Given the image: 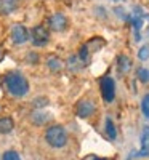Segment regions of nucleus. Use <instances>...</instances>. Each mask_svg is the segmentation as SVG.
Wrapping results in <instances>:
<instances>
[{
  "label": "nucleus",
  "mask_w": 149,
  "mask_h": 160,
  "mask_svg": "<svg viewBox=\"0 0 149 160\" xmlns=\"http://www.w3.org/2000/svg\"><path fill=\"white\" fill-rule=\"evenodd\" d=\"M5 87L8 90V93L11 96H16V98H23L28 95L29 91V82L23 74L19 72H10L5 77Z\"/></svg>",
  "instance_id": "f257e3e1"
},
{
  "label": "nucleus",
  "mask_w": 149,
  "mask_h": 160,
  "mask_svg": "<svg viewBox=\"0 0 149 160\" xmlns=\"http://www.w3.org/2000/svg\"><path fill=\"white\" fill-rule=\"evenodd\" d=\"M67 131L63 125H51L45 131V141L48 146H51L53 149H61L67 144Z\"/></svg>",
  "instance_id": "f03ea898"
},
{
  "label": "nucleus",
  "mask_w": 149,
  "mask_h": 160,
  "mask_svg": "<svg viewBox=\"0 0 149 160\" xmlns=\"http://www.w3.org/2000/svg\"><path fill=\"white\" fill-rule=\"evenodd\" d=\"M100 90H101V96L106 102H112L116 98V82L114 78L109 75H104L100 80Z\"/></svg>",
  "instance_id": "7ed1b4c3"
},
{
  "label": "nucleus",
  "mask_w": 149,
  "mask_h": 160,
  "mask_svg": "<svg viewBox=\"0 0 149 160\" xmlns=\"http://www.w3.org/2000/svg\"><path fill=\"white\" fill-rule=\"evenodd\" d=\"M29 38L35 47H45L50 40V32L45 26H35L29 34Z\"/></svg>",
  "instance_id": "20e7f679"
},
{
  "label": "nucleus",
  "mask_w": 149,
  "mask_h": 160,
  "mask_svg": "<svg viewBox=\"0 0 149 160\" xmlns=\"http://www.w3.org/2000/svg\"><path fill=\"white\" fill-rule=\"evenodd\" d=\"M67 24H69V21H67V18L63 15V13H55V15H51L48 18V28L51 31L55 32H63L67 29Z\"/></svg>",
  "instance_id": "39448f33"
},
{
  "label": "nucleus",
  "mask_w": 149,
  "mask_h": 160,
  "mask_svg": "<svg viewBox=\"0 0 149 160\" xmlns=\"http://www.w3.org/2000/svg\"><path fill=\"white\" fill-rule=\"evenodd\" d=\"M75 114L80 118H90L95 114V102L91 99H80L75 106Z\"/></svg>",
  "instance_id": "423d86ee"
},
{
  "label": "nucleus",
  "mask_w": 149,
  "mask_h": 160,
  "mask_svg": "<svg viewBox=\"0 0 149 160\" xmlns=\"http://www.w3.org/2000/svg\"><path fill=\"white\" fill-rule=\"evenodd\" d=\"M11 40L15 42L16 45H21L24 42H28L29 40V31L24 28L21 24H16L15 28L11 29Z\"/></svg>",
  "instance_id": "0eeeda50"
},
{
  "label": "nucleus",
  "mask_w": 149,
  "mask_h": 160,
  "mask_svg": "<svg viewBox=\"0 0 149 160\" xmlns=\"http://www.w3.org/2000/svg\"><path fill=\"white\" fill-rule=\"evenodd\" d=\"M131 69V61L127 55H119L117 56V71L119 74H128Z\"/></svg>",
  "instance_id": "6e6552de"
},
{
  "label": "nucleus",
  "mask_w": 149,
  "mask_h": 160,
  "mask_svg": "<svg viewBox=\"0 0 149 160\" xmlns=\"http://www.w3.org/2000/svg\"><path fill=\"white\" fill-rule=\"evenodd\" d=\"M18 8L16 0H0V15H11Z\"/></svg>",
  "instance_id": "1a4fd4ad"
},
{
  "label": "nucleus",
  "mask_w": 149,
  "mask_h": 160,
  "mask_svg": "<svg viewBox=\"0 0 149 160\" xmlns=\"http://www.w3.org/2000/svg\"><path fill=\"white\" fill-rule=\"evenodd\" d=\"M15 128V120L11 117H2L0 118V133L2 135H8Z\"/></svg>",
  "instance_id": "9d476101"
},
{
  "label": "nucleus",
  "mask_w": 149,
  "mask_h": 160,
  "mask_svg": "<svg viewBox=\"0 0 149 160\" xmlns=\"http://www.w3.org/2000/svg\"><path fill=\"white\" fill-rule=\"evenodd\" d=\"M136 155H149V127H146L143 130V135H141V152H138Z\"/></svg>",
  "instance_id": "9b49d317"
},
{
  "label": "nucleus",
  "mask_w": 149,
  "mask_h": 160,
  "mask_svg": "<svg viewBox=\"0 0 149 160\" xmlns=\"http://www.w3.org/2000/svg\"><path fill=\"white\" fill-rule=\"evenodd\" d=\"M106 135H107V138H109L111 141L117 139V128H116L114 122L111 120V117L106 118Z\"/></svg>",
  "instance_id": "f8f14e48"
},
{
  "label": "nucleus",
  "mask_w": 149,
  "mask_h": 160,
  "mask_svg": "<svg viewBox=\"0 0 149 160\" xmlns=\"http://www.w3.org/2000/svg\"><path fill=\"white\" fill-rule=\"evenodd\" d=\"M47 64H48L50 71H53V72H58V71L63 68V62H61V59H59V58H56V56H51V58H48Z\"/></svg>",
  "instance_id": "ddd939ff"
},
{
  "label": "nucleus",
  "mask_w": 149,
  "mask_h": 160,
  "mask_svg": "<svg viewBox=\"0 0 149 160\" xmlns=\"http://www.w3.org/2000/svg\"><path fill=\"white\" fill-rule=\"evenodd\" d=\"M48 120V115L45 114V112H34L32 114V122L35 123V125H42V123H45Z\"/></svg>",
  "instance_id": "4468645a"
},
{
  "label": "nucleus",
  "mask_w": 149,
  "mask_h": 160,
  "mask_svg": "<svg viewBox=\"0 0 149 160\" xmlns=\"http://www.w3.org/2000/svg\"><path fill=\"white\" fill-rule=\"evenodd\" d=\"M136 77L141 80L143 83H149V69L140 68V69L136 71Z\"/></svg>",
  "instance_id": "2eb2a0df"
},
{
  "label": "nucleus",
  "mask_w": 149,
  "mask_h": 160,
  "mask_svg": "<svg viewBox=\"0 0 149 160\" xmlns=\"http://www.w3.org/2000/svg\"><path fill=\"white\" fill-rule=\"evenodd\" d=\"M2 160H21V157H19V154L16 151H7L2 155Z\"/></svg>",
  "instance_id": "dca6fc26"
},
{
  "label": "nucleus",
  "mask_w": 149,
  "mask_h": 160,
  "mask_svg": "<svg viewBox=\"0 0 149 160\" xmlns=\"http://www.w3.org/2000/svg\"><path fill=\"white\" fill-rule=\"evenodd\" d=\"M88 56H90V55H88V45H84L82 48H80L77 58L82 61V62H87V61H88Z\"/></svg>",
  "instance_id": "f3484780"
},
{
  "label": "nucleus",
  "mask_w": 149,
  "mask_h": 160,
  "mask_svg": "<svg viewBox=\"0 0 149 160\" xmlns=\"http://www.w3.org/2000/svg\"><path fill=\"white\" fill-rule=\"evenodd\" d=\"M138 58H140V61H146V59H149V45H144V47L140 48V51H138Z\"/></svg>",
  "instance_id": "a211bd4d"
},
{
  "label": "nucleus",
  "mask_w": 149,
  "mask_h": 160,
  "mask_svg": "<svg viewBox=\"0 0 149 160\" xmlns=\"http://www.w3.org/2000/svg\"><path fill=\"white\" fill-rule=\"evenodd\" d=\"M141 109H143V114L146 118H149V95H146L141 101Z\"/></svg>",
  "instance_id": "6ab92c4d"
},
{
  "label": "nucleus",
  "mask_w": 149,
  "mask_h": 160,
  "mask_svg": "<svg viewBox=\"0 0 149 160\" xmlns=\"http://www.w3.org/2000/svg\"><path fill=\"white\" fill-rule=\"evenodd\" d=\"M16 2H18V0H16Z\"/></svg>",
  "instance_id": "aec40b11"
}]
</instances>
